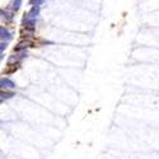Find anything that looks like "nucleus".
<instances>
[{"instance_id":"20e7f679","label":"nucleus","mask_w":159,"mask_h":159,"mask_svg":"<svg viewBox=\"0 0 159 159\" xmlns=\"http://www.w3.org/2000/svg\"><path fill=\"white\" fill-rule=\"evenodd\" d=\"M20 4H22V0H13L10 7H11L13 10H18L20 8Z\"/></svg>"},{"instance_id":"423d86ee","label":"nucleus","mask_w":159,"mask_h":159,"mask_svg":"<svg viewBox=\"0 0 159 159\" xmlns=\"http://www.w3.org/2000/svg\"><path fill=\"white\" fill-rule=\"evenodd\" d=\"M13 96H14V93H8V92H7V93H4V92H3V93H2V101L4 98H11Z\"/></svg>"},{"instance_id":"7ed1b4c3","label":"nucleus","mask_w":159,"mask_h":159,"mask_svg":"<svg viewBox=\"0 0 159 159\" xmlns=\"http://www.w3.org/2000/svg\"><path fill=\"white\" fill-rule=\"evenodd\" d=\"M0 32H2V39H3V41H4V38L7 39V41H9V39L11 38V34H10V32H9L7 28L2 27V28H0Z\"/></svg>"},{"instance_id":"39448f33","label":"nucleus","mask_w":159,"mask_h":159,"mask_svg":"<svg viewBox=\"0 0 159 159\" xmlns=\"http://www.w3.org/2000/svg\"><path fill=\"white\" fill-rule=\"evenodd\" d=\"M43 2H45V0H30V3L32 4V7H33V5L39 7L41 4H43Z\"/></svg>"},{"instance_id":"f257e3e1","label":"nucleus","mask_w":159,"mask_h":159,"mask_svg":"<svg viewBox=\"0 0 159 159\" xmlns=\"http://www.w3.org/2000/svg\"><path fill=\"white\" fill-rule=\"evenodd\" d=\"M38 13H39V7L33 5L32 9L28 11L27 18H25L24 20H36V18H37V16H38Z\"/></svg>"},{"instance_id":"f03ea898","label":"nucleus","mask_w":159,"mask_h":159,"mask_svg":"<svg viewBox=\"0 0 159 159\" xmlns=\"http://www.w3.org/2000/svg\"><path fill=\"white\" fill-rule=\"evenodd\" d=\"M0 85H2V89H11V88H16V84L13 80L8 78H2V80H0Z\"/></svg>"}]
</instances>
